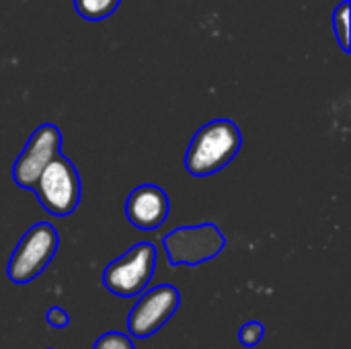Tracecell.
Wrapping results in <instances>:
<instances>
[{
	"label": "cell",
	"instance_id": "obj_9",
	"mask_svg": "<svg viewBox=\"0 0 351 349\" xmlns=\"http://www.w3.org/2000/svg\"><path fill=\"white\" fill-rule=\"evenodd\" d=\"M119 2L121 0H74V8L84 21H105L117 10Z\"/></svg>",
	"mask_w": 351,
	"mask_h": 349
},
{
	"label": "cell",
	"instance_id": "obj_1",
	"mask_svg": "<svg viewBox=\"0 0 351 349\" xmlns=\"http://www.w3.org/2000/svg\"><path fill=\"white\" fill-rule=\"evenodd\" d=\"M243 144L241 130L230 119H214L202 125L185 152V169L193 177H210L239 154Z\"/></svg>",
	"mask_w": 351,
	"mask_h": 349
},
{
	"label": "cell",
	"instance_id": "obj_8",
	"mask_svg": "<svg viewBox=\"0 0 351 349\" xmlns=\"http://www.w3.org/2000/svg\"><path fill=\"white\" fill-rule=\"evenodd\" d=\"M169 195L158 185H138L125 202V216L140 230H156L169 218Z\"/></svg>",
	"mask_w": 351,
	"mask_h": 349
},
{
	"label": "cell",
	"instance_id": "obj_2",
	"mask_svg": "<svg viewBox=\"0 0 351 349\" xmlns=\"http://www.w3.org/2000/svg\"><path fill=\"white\" fill-rule=\"evenodd\" d=\"M60 247V234L49 222H37L33 224L16 243L10 259H8V280L12 284H31L37 280L51 259L56 257Z\"/></svg>",
	"mask_w": 351,
	"mask_h": 349
},
{
	"label": "cell",
	"instance_id": "obj_7",
	"mask_svg": "<svg viewBox=\"0 0 351 349\" xmlns=\"http://www.w3.org/2000/svg\"><path fill=\"white\" fill-rule=\"evenodd\" d=\"M62 132L53 123L39 125L12 165V179L23 189H33L43 169L60 154Z\"/></svg>",
	"mask_w": 351,
	"mask_h": 349
},
{
	"label": "cell",
	"instance_id": "obj_13",
	"mask_svg": "<svg viewBox=\"0 0 351 349\" xmlns=\"http://www.w3.org/2000/svg\"><path fill=\"white\" fill-rule=\"evenodd\" d=\"M45 321L51 329H66L70 325V315L60 309V306H51L47 313H45Z\"/></svg>",
	"mask_w": 351,
	"mask_h": 349
},
{
	"label": "cell",
	"instance_id": "obj_10",
	"mask_svg": "<svg viewBox=\"0 0 351 349\" xmlns=\"http://www.w3.org/2000/svg\"><path fill=\"white\" fill-rule=\"evenodd\" d=\"M333 29H335V37L343 49V53H350V0H343L335 12H333Z\"/></svg>",
	"mask_w": 351,
	"mask_h": 349
},
{
	"label": "cell",
	"instance_id": "obj_12",
	"mask_svg": "<svg viewBox=\"0 0 351 349\" xmlns=\"http://www.w3.org/2000/svg\"><path fill=\"white\" fill-rule=\"evenodd\" d=\"M265 337V327L259 321H249L241 327L239 331V341L243 348H257Z\"/></svg>",
	"mask_w": 351,
	"mask_h": 349
},
{
	"label": "cell",
	"instance_id": "obj_6",
	"mask_svg": "<svg viewBox=\"0 0 351 349\" xmlns=\"http://www.w3.org/2000/svg\"><path fill=\"white\" fill-rule=\"evenodd\" d=\"M181 294L171 284L154 286L138 296V302L128 315V333L134 339H146L160 331L179 311Z\"/></svg>",
	"mask_w": 351,
	"mask_h": 349
},
{
	"label": "cell",
	"instance_id": "obj_11",
	"mask_svg": "<svg viewBox=\"0 0 351 349\" xmlns=\"http://www.w3.org/2000/svg\"><path fill=\"white\" fill-rule=\"evenodd\" d=\"M93 349H136V346H134V341H132V337L128 333L107 331L95 341Z\"/></svg>",
	"mask_w": 351,
	"mask_h": 349
},
{
	"label": "cell",
	"instance_id": "obj_3",
	"mask_svg": "<svg viewBox=\"0 0 351 349\" xmlns=\"http://www.w3.org/2000/svg\"><path fill=\"white\" fill-rule=\"evenodd\" d=\"M156 272V247L152 243H138L121 257L113 259L103 272V286L113 296L136 298L152 282Z\"/></svg>",
	"mask_w": 351,
	"mask_h": 349
},
{
	"label": "cell",
	"instance_id": "obj_5",
	"mask_svg": "<svg viewBox=\"0 0 351 349\" xmlns=\"http://www.w3.org/2000/svg\"><path fill=\"white\" fill-rule=\"evenodd\" d=\"M37 195L41 208L56 216H70L80 204V177L76 167L62 154H58L39 175L35 187L31 189Z\"/></svg>",
	"mask_w": 351,
	"mask_h": 349
},
{
	"label": "cell",
	"instance_id": "obj_4",
	"mask_svg": "<svg viewBox=\"0 0 351 349\" xmlns=\"http://www.w3.org/2000/svg\"><path fill=\"white\" fill-rule=\"evenodd\" d=\"M162 247L173 267H197L206 261H212L224 251L226 237L212 222L197 226H179L173 232L165 234Z\"/></svg>",
	"mask_w": 351,
	"mask_h": 349
},
{
	"label": "cell",
	"instance_id": "obj_14",
	"mask_svg": "<svg viewBox=\"0 0 351 349\" xmlns=\"http://www.w3.org/2000/svg\"><path fill=\"white\" fill-rule=\"evenodd\" d=\"M45 349H56V348H45Z\"/></svg>",
	"mask_w": 351,
	"mask_h": 349
}]
</instances>
